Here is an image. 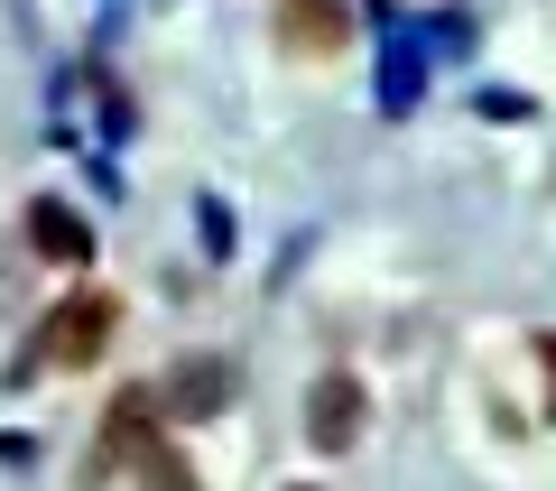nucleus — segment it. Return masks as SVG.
<instances>
[{"mask_svg":"<svg viewBox=\"0 0 556 491\" xmlns=\"http://www.w3.org/2000/svg\"><path fill=\"white\" fill-rule=\"evenodd\" d=\"M130 464H139V491H204V482H195V464H186L167 436H159V445H139Z\"/></svg>","mask_w":556,"mask_h":491,"instance_id":"6","label":"nucleus"},{"mask_svg":"<svg viewBox=\"0 0 556 491\" xmlns=\"http://www.w3.org/2000/svg\"><path fill=\"white\" fill-rule=\"evenodd\" d=\"M223 399H232V362H223V353H186V362H167V399H159V408H177L186 427L223 417Z\"/></svg>","mask_w":556,"mask_h":491,"instance_id":"3","label":"nucleus"},{"mask_svg":"<svg viewBox=\"0 0 556 491\" xmlns=\"http://www.w3.org/2000/svg\"><path fill=\"white\" fill-rule=\"evenodd\" d=\"M28 241H38V260H56V269H93V223L65 196H28Z\"/></svg>","mask_w":556,"mask_h":491,"instance_id":"4","label":"nucleus"},{"mask_svg":"<svg viewBox=\"0 0 556 491\" xmlns=\"http://www.w3.org/2000/svg\"><path fill=\"white\" fill-rule=\"evenodd\" d=\"M112 335H121V297L112 288H75L56 315H47L38 362H56V372H93V362L112 353Z\"/></svg>","mask_w":556,"mask_h":491,"instance_id":"1","label":"nucleus"},{"mask_svg":"<svg viewBox=\"0 0 556 491\" xmlns=\"http://www.w3.org/2000/svg\"><path fill=\"white\" fill-rule=\"evenodd\" d=\"M269 28H278L288 56H334V47L353 38V10H343V0H288Z\"/></svg>","mask_w":556,"mask_h":491,"instance_id":"5","label":"nucleus"},{"mask_svg":"<svg viewBox=\"0 0 556 491\" xmlns=\"http://www.w3.org/2000/svg\"><path fill=\"white\" fill-rule=\"evenodd\" d=\"M362 427H371V399H362L353 372H325L316 390H306V445L316 454H353Z\"/></svg>","mask_w":556,"mask_h":491,"instance_id":"2","label":"nucleus"},{"mask_svg":"<svg viewBox=\"0 0 556 491\" xmlns=\"http://www.w3.org/2000/svg\"><path fill=\"white\" fill-rule=\"evenodd\" d=\"M298 491H316V482H298Z\"/></svg>","mask_w":556,"mask_h":491,"instance_id":"7","label":"nucleus"}]
</instances>
